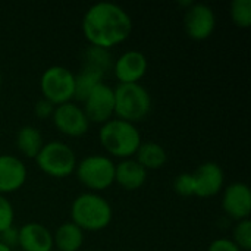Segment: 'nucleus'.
Segmentation results:
<instances>
[{
    "instance_id": "393cba45",
    "label": "nucleus",
    "mask_w": 251,
    "mask_h": 251,
    "mask_svg": "<svg viewBox=\"0 0 251 251\" xmlns=\"http://www.w3.org/2000/svg\"><path fill=\"white\" fill-rule=\"evenodd\" d=\"M174 190H175L176 194H179L182 197L193 196V178H191V174L190 172L179 174L174 181Z\"/></svg>"
},
{
    "instance_id": "412c9836",
    "label": "nucleus",
    "mask_w": 251,
    "mask_h": 251,
    "mask_svg": "<svg viewBox=\"0 0 251 251\" xmlns=\"http://www.w3.org/2000/svg\"><path fill=\"white\" fill-rule=\"evenodd\" d=\"M82 66L94 68L106 74V71L112 66V54L106 49L88 46L82 54Z\"/></svg>"
},
{
    "instance_id": "6e6552de",
    "label": "nucleus",
    "mask_w": 251,
    "mask_h": 251,
    "mask_svg": "<svg viewBox=\"0 0 251 251\" xmlns=\"http://www.w3.org/2000/svg\"><path fill=\"white\" fill-rule=\"evenodd\" d=\"M82 103V110L88 122L103 125L104 122L110 121L115 115L113 88L106 82H100L99 85H96Z\"/></svg>"
},
{
    "instance_id": "423d86ee",
    "label": "nucleus",
    "mask_w": 251,
    "mask_h": 251,
    "mask_svg": "<svg viewBox=\"0 0 251 251\" xmlns=\"http://www.w3.org/2000/svg\"><path fill=\"white\" fill-rule=\"evenodd\" d=\"M78 181L91 193L104 191L115 182V163L103 154L84 157L75 168Z\"/></svg>"
},
{
    "instance_id": "f257e3e1",
    "label": "nucleus",
    "mask_w": 251,
    "mask_h": 251,
    "mask_svg": "<svg viewBox=\"0 0 251 251\" xmlns=\"http://www.w3.org/2000/svg\"><path fill=\"white\" fill-rule=\"evenodd\" d=\"M81 28L90 46L110 50L131 35L134 24L122 6L112 1H99L87 9Z\"/></svg>"
},
{
    "instance_id": "9b49d317",
    "label": "nucleus",
    "mask_w": 251,
    "mask_h": 251,
    "mask_svg": "<svg viewBox=\"0 0 251 251\" xmlns=\"http://www.w3.org/2000/svg\"><path fill=\"white\" fill-rule=\"evenodd\" d=\"M193 196L210 199L219 194L225 185V174L216 162L201 163L193 174Z\"/></svg>"
},
{
    "instance_id": "b1692460",
    "label": "nucleus",
    "mask_w": 251,
    "mask_h": 251,
    "mask_svg": "<svg viewBox=\"0 0 251 251\" xmlns=\"http://www.w3.org/2000/svg\"><path fill=\"white\" fill-rule=\"evenodd\" d=\"M13 221H15L13 206L4 196L0 194V232L13 226Z\"/></svg>"
},
{
    "instance_id": "2eb2a0df",
    "label": "nucleus",
    "mask_w": 251,
    "mask_h": 251,
    "mask_svg": "<svg viewBox=\"0 0 251 251\" xmlns=\"http://www.w3.org/2000/svg\"><path fill=\"white\" fill-rule=\"evenodd\" d=\"M18 247L22 251L53 250V234L38 222H28L18 229Z\"/></svg>"
},
{
    "instance_id": "4468645a",
    "label": "nucleus",
    "mask_w": 251,
    "mask_h": 251,
    "mask_svg": "<svg viewBox=\"0 0 251 251\" xmlns=\"http://www.w3.org/2000/svg\"><path fill=\"white\" fill-rule=\"evenodd\" d=\"M28 176L25 163L12 154H0V194H10L22 188Z\"/></svg>"
},
{
    "instance_id": "ddd939ff",
    "label": "nucleus",
    "mask_w": 251,
    "mask_h": 251,
    "mask_svg": "<svg viewBox=\"0 0 251 251\" xmlns=\"http://www.w3.org/2000/svg\"><path fill=\"white\" fill-rule=\"evenodd\" d=\"M149 62L143 51L128 50L122 53L113 63V72L119 84H135L147 72Z\"/></svg>"
},
{
    "instance_id": "5701e85b",
    "label": "nucleus",
    "mask_w": 251,
    "mask_h": 251,
    "mask_svg": "<svg viewBox=\"0 0 251 251\" xmlns=\"http://www.w3.org/2000/svg\"><path fill=\"white\" fill-rule=\"evenodd\" d=\"M234 243L243 251L251 250V221L250 219H243L238 221L234 226Z\"/></svg>"
},
{
    "instance_id": "4be33fe9",
    "label": "nucleus",
    "mask_w": 251,
    "mask_h": 251,
    "mask_svg": "<svg viewBox=\"0 0 251 251\" xmlns=\"http://www.w3.org/2000/svg\"><path fill=\"white\" fill-rule=\"evenodd\" d=\"M232 22L240 28H250L251 0H234L231 3Z\"/></svg>"
},
{
    "instance_id": "7c9ffc66",
    "label": "nucleus",
    "mask_w": 251,
    "mask_h": 251,
    "mask_svg": "<svg viewBox=\"0 0 251 251\" xmlns=\"http://www.w3.org/2000/svg\"><path fill=\"white\" fill-rule=\"evenodd\" d=\"M50 251H57V250H50Z\"/></svg>"
},
{
    "instance_id": "f03ea898",
    "label": "nucleus",
    "mask_w": 251,
    "mask_h": 251,
    "mask_svg": "<svg viewBox=\"0 0 251 251\" xmlns=\"http://www.w3.org/2000/svg\"><path fill=\"white\" fill-rule=\"evenodd\" d=\"M110 203L97 193H82L71 204V222L82 231H101L112 222Z\"/></svg>"
},
{
    "instance_id": "f3484780",
    "label": "nucleus",
    "mask_w": 251,
    "mask_h": 251,
    "mask_svg": "<svg viewBox=\"0 0 251 251\" xmlns=\"http://www.w3.org/2000/svg\"><path fill=\"white\" fill-rule=\"evenodd\" d=\"M84 244V231L74 222L62 224L53 234V247L57 251H79Z\"/></svg>"
},
{
    "instance_id": "dca6fc26",
    "label": "nucleus",
    "mask_w": 251,
    "mask_h": 251,
    "mask_svg": "<svg viewBox=\"0 0 251 251\" xmlns=\"http://www.w3.org/2000/svg\"><path fill=\"white\" fill-rule=\"evenodd\" d=\"M147 171L135 159H124L115 165V182L126 191H135L146 184Z\"/></svg>"
},
{
    "instance_id": "aec40b11",
    "label": "nucleus",
    "mask_w": 251,
    "mask_h": 251,
    "mask_svg": "<svg viewBox=\"0 0 251 251\" xmlns=\"http://www.w3.org/2000/svg\"><path fill=\"white\" fill-rule=\"evenodd\" d=\"M103 78H104V72L94 69V68L82 66L81 71L75 75L74 99H76L78 101H84L87 96L91 93V90L100 82H103Z\"/></svg>"
},
{
    "instance_id": "a211bd4d",
    "label": "nucleus",
    "mask_w": 251,
    "mask_h": 251,
    "mask_svg": "<svg viewBox=\"0 0 251 251\" xmlns=\"http://www.w3.org/2000/svg\"><path fill=\"white\" fill-rule=\"evenodd\" d=\"M15 144L22 156L28 159H35L40 150L43 149L44 141L40 129H37L32 125H25L18 129L15 137Z\"/></svg>"
},
{
    "instance_id": "f8f14e48",
    "label": "nucleus",
    "mask_w": 251,
    "mask_h": 251,
    "mask_svg": "<svg viewBox=\"0 0 251 251\" xmlns=\"http://www.w3.org/2000/svg\"><path fill=\"white\" fill-rule=\"evenodd\" d=\"M222 209L232 219H250L251 191L244 182H232L224 190Z\"/></svg>"
},
{
    "instance_id": "a878e982",
    "label": "nucleus",
    "mask_w": 251,
    "mask_h": 251,
    "mask_svg": "<svg viewBox=\"0 0 251 251\" xmlns=\"http://www.w3.org/2000/svg\"><path fill=\"white\" fill-rule=\"evenodd\" d=\"M54 104H51L49 100L46 99H41L35 103L34 106V115L38 118V119H49L51 118L53 112H54Z\"/></svg>"
},
{
    "instance_id": "bb28decb",
    "label": "nucleus",
    "mask_w": 251,
    "mask_h": 251,
    "mask_svg": "<svg viewBox=\"0 0 251 251\" xmlns=\"http://www.w3.org/2000/svg\"><path fill=\"white\" fill-rule=\"evenodd\" d=\"M207 251H243L232 240L228 238H216L210 243Z\"/></svg>"
},
{
    "instance_id": "c756f323",
    "label": "nucleus",
    "mask_w": 251,
    "mask_h": 251,
    "mask_svg": "<svg viewBox=\"0 0 251 251\" xmlns=\"http://www.w3.org/2000/svg\"><path fill=\"white\" fill-rule=\"evenodd\" d=\"M0 87H1V75H0Z\"/></svg>"
},
{
    "instance_id": "1a4fd4ad",
    "label": "nucleus",
    "mask_w": 251,
    "mask_h": 251,
    "mask_svg": "<svg viewBox=\"0 0 251 251\" xmlns=\"http://www.w3.org/2000/svg\"><path fill=\"white\" fill-rule=\"evenodd\" d=\"M184 28L190 38L201 41L209 38L216 28V15L209 4L193 3L184 15Z\"/></svg>"
},
{
    "instance_id": "39448f33",
    "label": "nucleus",
    "mask_w": 251,
    "mask_h": 251,
    "mask_svg": "<svg viewBox=\"0 0 251 251\" xmlns=\"http://www.w3.org/2000/svg\"><path fill=\"white\" fill-rule=\"evenodd\" d=\"M35 162L46 175L53 178H66L72 175L78 163L75 151L62 141L46 143L37 154Z\"/></svg>"
},
{
    "instance_id": "20e7f679",
    "label": "nucleus",
    "mask_w": 251,
    "mask_h": 251,
    "mask_svg": "<svg viewBox=\"0 0 251 251\" xmlns=\"http://www.w3.org/2000/svg\"><path fill=\"white\" fill-rule=\"evenodd\" d=\"M115 116L118 119L135 124L146 119L151 110V96L140 82L118 84L113 88Z\"/></svg>"
},
{
    "instance_id": "6ab92c4d",
    "label": "nucleus",
    "mask_w": 251,
    "mask_h": 251,
    "mask_svg": "<svg viewBox=\"0 0 251 251\" xmlns=\"http://www.w3.org/2000/svg\"><path fill=\"white\" fill-rule=\"evenodd\" d=\"M135 160L146 169H160L168 162V153L166 150L154 143V141H146L140 144L138 150L135 151Z\"/></svg>"
},
{
    "instance_id": "c85d7f7f",
    "label": "nucleus",
    "mask_w": 251,
    "mask_h": 251,
    "mask_svg": "<svg viewBox=\"0 0 251 251\" xmlns=\"http://www.w3.org/2000/svg\"><path fill=\"white\" fill-rule=\"evenodd\" d=\"M0 251H13V250H12V249H9V247H6L4 244H1V243H0Z\"/></svg>"
},
{
    "instance_id": "cd10ccee",
    "label": "nucleus",
    "mask_w": 251,
    "mask_h": 251,
    "mask_svg": "<svg viewBox=\"0 0 251 251\" xmlns=\"http://www.w3.org/2000/svg\"><path fill=\"white\" fill-rule=\"evenodd\" d=\"M18 240H19L18 229L13 228V226H10L6 231L0 232V243L4 244L9 249H12V250H13V247H18Z\"/></svg>"
},
{
    "instance_id": "0eeeda50",
    "label": "nucleus",
    "mask_w": 251,
    "mask_h": 251,
    "mask_svg": "<svg viewBox=\"0 0 251 251\" xmlns=\"http://www.w3.org/2000/svg\"><path fill=\"white\" fill-rule=\"evenodd\" d=\"M40 90L43 99L59 106L68 103L75 94V74L60 65L49 66L40 78Z\"/></svg>"
},
{
    "instance_id": "9d476101",
    "label": "nucleus",
    "mask_w": 251,
    "mask_h": 251,
    "mask_svg": "<svg viewBox=\"0 0 251 251\" xmlns=\"http://www.w3.org/2000/svg\"><path fill=\"white\" fill-rule=\"evenodd\" d=\"M51 119L57 131L68 137H81L88 131L90 126L82 107L75 104L74 101L56 106Z\"/></svg>"
},
{
    "instance_id": "7ed1b4c3",
    "label": "nucleus",
    "mask_w": 251,
    "mask_h": 251,
    "mask_svg": "<svg viewBox=\"0 0 251 251\" xmlns=\"http://www.w3.org/2000/svg\"><path fill=\"white\" fill-rule=\"evenodd\" d=\"M99 140L107 153L124 160L135 154L141 144V134L135 124L112 118L99 129Z\"/></svg>"
}]
</instances>
